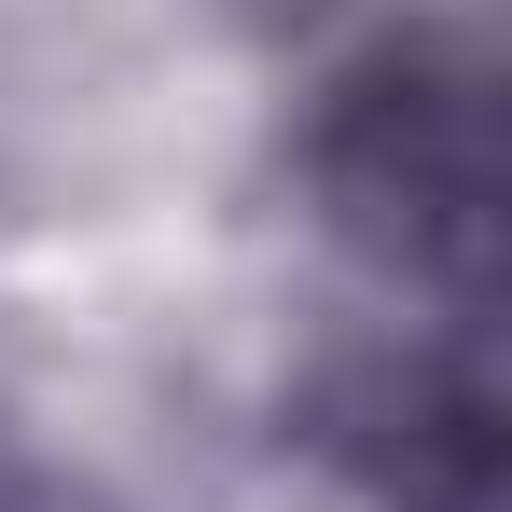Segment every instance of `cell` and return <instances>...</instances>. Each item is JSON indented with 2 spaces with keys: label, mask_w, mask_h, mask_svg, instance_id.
Instances as JSON below:
<instances>
[{
  "label": "cell",
  "mask_w": 512,
  "mask_h": 512,
  "mask_svg": "<svg viewBox=\"0 0 512 512\" xmlns=\"http://www.w3.org/2000/svg\"><path fill=\"white\" fill-rule=\"evenodd\" d=\"M319 180H333V222L374 236L402 277H443V291H485V97L471 70H374L346 97V125L319 139Z\"/></svg>",
  "instance_id": "cell-1"
}]
</instances>
